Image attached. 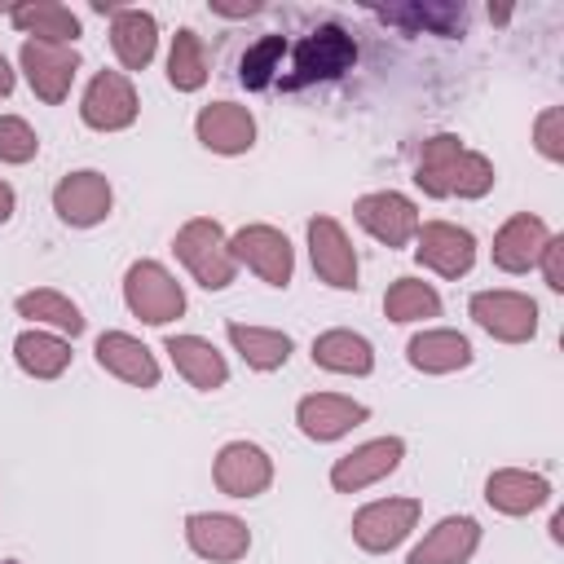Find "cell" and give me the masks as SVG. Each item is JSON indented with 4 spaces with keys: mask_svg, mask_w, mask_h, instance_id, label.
I'll use <instances>...</instances> for the list:
<instances>
[{
    "mask_svg": "<svg viewBox=\"0 0 564 564\" xmlns=\"http://www.w3.org/2000/svg\"><path fill=\"white\" fill-rule=\"evenodd\" d=\"M366 419H370V410L344 392H308L295 405V423L308 441H339Z\"/></svg>",
    "mask_w": 564,
    "mask_h": 564,
    "instance_id": "obj_17",
    "label": "cell"
},
{
    "mask_svg": "<svg viewBox=\"0 0 564 564\" xmlns=\"http://www.w3.org/2000/svg\"><path fill=\"white\" fill-rule=\"evenodd\" d=\"M97 13H110V48L123 70H145L159 48V22L150 9H115L97 4Z\"/></svg>",
    "mask_w": 564,
    "mask_h": 564,
    "instance_id": "obj_18",
    "label": "cell"
},
{
    "mask_svg": "<svg viewBox=\"0 0 564 564\" xmlns=\"http://www.w3.org/2000/svg\"><path fill=\"white\" fill-rule=\"evenodd\" d=\"M352 62H357L352 35L335 22H326L291 48V75H282V88H304V84H317V79H335Z\"/></svg>",
    "mask_w": 564,
    "mask_h": 564,
    "instance_id": "obj_3",
    "label": "cell"
},
{
    "mask_svg": "<svg viewBox=\"0 0 564 564\" xmlns=\"http://www.w3.org/2000/svg\"><path fill=\"white\" fill-rule=\"evenodd\" d=\"M414 260L441 278H463L476 264V238L449 220H423L414 234Z\"/></svg>",
    "mask_w": 564,
    "mask_h": 564,
    "instance_id": "obj_12",
    "label": "cell"
},
{
    "mask_svg": "<svg viewBox=\"0 0 564 564\" xmlns=\"http://www.w3.org/2000/svg\"><path fill=\"white\" fill-rule=\"evenodd\" d=\"M13 207H18V194H13V185H9V181H0V225L13 216Z\"/></svg>",
    "mask_w": 564,
    "mask_h": 564,
    "instance_id": "obj_37",
    "label": "cell"
},
{
    "mask_svg": "<svg viewBox=\"0 0 564 564\" xmlns=\"http://www.w3.org/2000/svg\"><path fill=\"white\" fill-rule=\"evenodd\" d=\"M401 458H405V441H401V436L366 441V445L348 449L344 458H335V467H330V485H335L339 494H361L366 485L392 476V471L401 467Z\"/></svg>",
    "mask_w": 564,
    "mask_h": 564,
    "instance_id": "obj_16",
    "label": "cell"
},
{
    "mask_svg": "<svg viewBox=\"0 0 564 564\" xmlns=\"http://www.w3.org/2000/svg\"><path fill=\"white\" fill-rule=\"evenodd\" d=\"M308 260L313 273L335 286V291H357V251L335 216H313L308 220Z\"/></svg>",
    "mask_w": 564,
    "mask_h": 564,
    "instance_id": "obj_14",
    "label": "cell"
},
{
    "mask_svg": "<svg viewBox=\"0 0 564 564\" xmlns=\"http://www.w3.org/2000/svg\"><path fill=\"white\" fill-rule=\"evenodd\" d=\"M9 22L26 35V40H48V44H70L79 40V18L57 4V0H35V4H13Z\"/></svg>",
    "mask_w": 564,
    "mask_h": 564,
    "instance_id": "obj_27",
    "label": "cell"
},
{
    "mask_svg": "<svg viewBox=\"0 0 564 564\" xmlns=\"http://www.w3.org/2000/svg\"><path fill=\"white\" fill-rule=\"evenodd\" d=\"M194 132H198V141L212 154H247L256 145V119L238 101H212V106H203L198 119H194Z\"/></svg>",
    "mask_w": 564,
    "mask_h": 564,
    "instance_id": "obj_19",
    "label": "cell"
},
{
    "mask_svg": "<svg viewBox=\"0 0 564 564\" xmlns=\"http://www.w3.org/2000/svg\"><path fill=\"white\" fill-rule=\"evenodd\" d=\"M167 84L176 93H198L207 84V48H203V35L181 26L172 35V53H167Z\"/></svg>",
    "mask_w": 564,
    "mask_h": 564,
    "instance_id": "obj_31",
    "label": "cell"
},
{
    "mask_svg": "<svg viewBox=\"0 0 564 564\" xmlns=\"http://www.w3.org/2000/svg\"><path fill=\"white\" fill-rule=\"evenodd\" d=\"M476 546H480V524L471 516H445L405 555V564H467L476 555Z\"/></svg>",
    "mask_w": 564,
    "mask_h": 564,
    "instance_id": "obj_23",
    "label": "cell"
},
{
    "mask_svg": "<svg viewBox=\"0 0 564 564\" xmlns=\"http://www.w3.org/2000/svg\"><path fill=\"white\" fill-rule=\"evenodd\" d=\"M352 216H357V225L370 234V238H379L383 247H410L414 242V234H419V207L405 198V194H397V189H375V194H361L357 203H352Z\"/></svg>",
    "mask_w": 564,
    "mask_h": 564,
    "instance_id": "obj_10",
    "label": "cell"
},
{
    "mask_svg": "<svg viewBox=\"0 0 564 564\" xmlns=\"http://www.w3.org/2000/svg\"><path fill=\"white\" fill-rule=\"evenodd\" d=\"M13 308H18V317H31L35 326H48V330L70 335V339L84 330V313H79L62 291H48V286H40V291H22Z\"/></svg>",
    "mask_w": 564,
    "mask_h": 564,
    "instance_id": "obj_30",
    "label": "cell"
},
{
    "mask_svg": "<svg viewBox=\"0 0 564 564\" xmlns=\"http://www.w3.org/2000/svg\"><path fill=\"white\" fill-rule=\"evenodd\" d=\"M286 35H264L256 40L242 62H238V84L242 88H269L273 79H282V57H286Z\"/></svg>",
    "mask_w": 564,
    "mask_h": 564,
    "instance_id": "obj_33",
    "label": "cell"
},
{
    "mask_svg": "<svg viewBox=\"0 0 564 564\" xmlns=\"http://www.w3.org/2000/svg\"><path fill=\"white\" fill-rule=\"evenodd\" d=\"M185 542L212 564H234L251 551V529L229 511H194L185 516Z\"/></svg>",
    "mask_w": 564,
    "mask_h": 564,
    "instance_id": "obj_15",
    "label": "cell"
},
{
    "mask_svg": "<svg viewBox=\"0 0 564 564\" xmlns=\"http://www.w3.org/2000/svg\"><path fill=\"white\" fill-rule=\"evenodd\" d=\"M137 110H141V101H137V88H132V79L123 70H97L88 79L84 97H79V119L88 128H97V132H123V128H132L137 123Z\"/></svg>",
    "mask_w": 564,
    "mask_h": 564,
    "instance_id": "obj_7",
    "label": "cell"
},
{
    "mask_svg": "<svg viewBox=\"0 0 564 564\" xmlns=\"http://www.w3.org/2000/svg\"><path fill=\"white\" fill-rule=\"evenodd\" d=\"M383 313L388 322H427V317H441V295L423 278H397L383 295Z\"/></svg>",
    "mask_w": 564,
    "mask_h": 564,
    "instance_id": "obj_32",
    "label": "cell"
},
{
    "mask_svg": "<svg viewBox=\"0 0 564 564\" xmlns=\"http://www.w3.org/2000/svg\"><path fill=\"white\" fill-rule=\"evenodd\" d=\"M414 185L427 198H485L494 189V163L467 150L454 132H436L419 145Z\"/></svg>",
    "mask_w": 564,
    "mask_h": 564,
    "instance_id": "obj_1",
    "label": "cell"
},
{
    "mask_svg": "<svg viewBox=\"0 0 564 564\" xmlns=\"http://www.w3.org/2000/svg\"><path fill=\"white\" fill-rule=\"evenodd\" d=\"M533 145L542 159L560 163L564 159V110L560 106H546L538 119H533Z\"/></svg>",
    "mask_w": 564,
    "mask_h": 564,
    "instance_id": "obj_35",
    "label": "cell"
},
{
    "mask_svg": "<svg viewBox=\"0 0 564 564\" xmlns=\"http://www.w3.org/2000/svg\"><path fill=\"white\" fill-rule=\"evenodd\" d=\"M18 66L31 84V93L48 106L66 101L75 75H79V53L70 44H48V40H22L18 48Z\"/></svg>",
    "mask_w": 564,
    "mask_h": 564,
    "instance_id": "obj_6",
    "label": "cell"
},
{
    "mask_svg": "<svg viewBox=\"0 0 564 564\" xmlns=\"http://www.w3.org/2000/svg\"><path fill=\"white\" fill-rule=\"evenodd\" d=\"M110 203H115V189L101 172L93 167H79V172H66L57 185H53V212L75 225V229H93L110 216Z\"/></svg>",
    "mask_w": 564,
    "mask_h": 564,
    "instance_id": "obj_11",
    "label": "cell"
},
{
    "mask_svg": "<svg viewBox=\"0 0 564 564\" xmlns=\"http://www.w3.org/2000/svg\"><path fill=\"white\" fill-rule=\"evenodd\" d=\"M93 357H97V366H101L106 375H115V379H123V383H132V388H154V383H159V361H154V352H150L137 335H128V330H101Z\"/></svg>",
    "mask_w": 564,
    "mask_h": 564,
    "instance_id": "obj_20",
    "label": "cell"
},
{
    "mask_svg": "<svg viewBox=\"0 0 564 564\" xmlns=\"http://www.w3.org/2000/svg\"><path fill=\"white\" fill-rule=\"evenodd\" d=\"M123 304L145 326H167L172 317L185 313V291L159 260H137L123 273Z\"/></svg>",
    "mask_w": 564,
    "mask_h": 564,
    "instance_id": "obj_4",
    "label": "cell"
},
{
    "mask_svg": "<svg viewBox=\"0 0 564 564\" xmlns=\"http://www.w3.org/2000/svg\"><path fill=\"white\" fill-rule=\"evenodd\" d=\"M40 150V137L26 119L0 115V163H31Z\"/></svg>",
    "mask_w": 564,
    "mask_h": 564,
    "instance_id": "obj_34",
    "label": "cell"
},
{
    "mask_svg": "<svg viewBox=\"0 0 564 564\" xmlns=\"http://www.w3.org/2000/svg\"><path fill=\"white\" fill-rule=\"evenodd\" d=\"M163 352L172 357L176 375H181L189 388H198V392H216V388H225V379H229L225 357H220V352L212 348V339H203V335H167V339H163Z\"/></svg>",
    "mask_w": 564,
    "mask_h": 564,
    "instance_id": "obj_24",
    "label": "cell"
},
{
    "mask_svg": "<svg viewBox=\"0 0 564 564\" xmlns=\"http://www.w3.org/2000/svg\"><path fill=\"white\" fill-rule=\"evenodd\" d=\"M229 251H234L238 264H247L269 286H286L291 273H295V251H291L286 234L273 229V225H242L229 238Z\"/></svg>",
    "mask_w": 564,
    "mask_h": 564,
    "instance_id": "obj_8",
    "label": "cell"
},
{
    "mask_svg": "<svg viewBox=\"0 0 564 564\" xmlns=\"http://www.w3.org/2000/svg\"><path fill=\"white\" fill-rule=\"evenodd\" d=\"M546 238H551V229H546L542 216L516 212V216L494 234V264H498L502 273H529V269L538 264Z\"/></svg>",
    "mask_w": 564,
    "mask_h": 564,
    "instance_id": "obj_21",
    "label": "cell"
},
{
    "mask_svg": "<svg viewBox=\"0 0 564 564\" xmlns=\"http://www.w3.org/2000/svg\"><path fill=\"white\" fill-rule=\"evenodd\" d=\"M212 480L229 498H260L273 485V458L256 441H229L212 463Z\"/></svg>",
    "mask_w": 564,
    "mask_h": 564,
    "instance_id": "obj_13",
    "label": "cell"
},
{
    "mask_svg": "<svg viewBox=\"0 0 564 564\" xmlns=\"http://www.w3.org/2000/svg\"><path fill=\"white\" fill-rule=\"evenodd\" d=\"M485 502L502 516H529L538 507L551 502V480L542 471H524V467H498L485 480Z\"/></svg>",
    "mask_w": 564,
    "mask_h": 564,
    "instance_id": "obj_22",
    "label": "cell"
},
{
    "mask_svg": "<svg viewBox=\"0 0 564 564\" xmlns=\"http://www.w3.org/2000/svg\"><path fill=\"white\" fill-rule=\"evenodd\" d=\"M225 335H229L234 352H238V357H242L251 370H260V375L282 370V366H286V357H291V335H286V330H273V326H247V322H229V326H225Z\"/></svg>",
    "mask_w": 564,
    "mask_h": 564,
    "instance_id": "obj_28",
    "label": "cell"
},
{
    "mask_svg": "<svg viewBox=\"0 0 564 564\" xmlns=\"http://www.w3.org/2000/svg\"><path fill=\"white\" fill-rule=\"evenodd\" d=\"M405 361H410L414 370H423V375H449V370L471 366V344H467V335L445 330V326L419 330V335L405 344Z\"/></svg>",
    "mask_w": 564,
    "mask_h": 564,
    "instance_id": "obj_25",
    "label": "cell"
},
{
    "mask_svg": "<svg viewBox=\"0 0 564 564\" xmlns=\"http://www.w3.org/2000/svg\"><path fill=\"white\" fill-rule=\"evenodd\" d=\"M313 366H322L330 375H370L375 370V348H370L366 335L335 326V330H322L313 339Z\"/></svg>",
    "mask_w": 564,
    "mask_h": 564,
    "instance_id": "obj_26",
    "label": "cell"
},
{
    "mask_svg": "<svg viewBox=\"0 0 564 564\" xmlns=\"http://www.w3.org/2000/svg\"><path fill=\"white\" fill-rule=\"evenodd\" d=\"M538 269H542V278H546L551 291H564V238L560 234L546 238V247L538 256Z\"/></svg>",
    "mask_w": 564,
    "mask_h": 564,
    "instance_id": "obj_36",
    "label": "cell"
},
{
    "mask_svg": "<svg viewBox=\"0 0 564 564\" xmlns=\"http://www.w3.org/2000/svg\"><path fill=\"white\" fill-rule=\"evenodd\" d=\"M172 251H176V260L189 269V278H194L198 286H207V291H225V286L234 282V273H238V260H234V251H229V234H225L212 216L185 220V225L176 229V238H172Z\"/></svg>",
    "mask_w": 564,
    "mask_h": 564,
    "instance_id": "obj_2",
    "label": "cell"
},
{
    "mask_svg": "<svg viewBox=\"0 0 564 564\" xmlns=\"http://www.w3.org/2000/svg\"><path fill=\"white\" fill-rule=\"evenodd\" d=\"M13 93V66H9V57L0 53V97H9Z\"/></svg>",
    "mask_w": 564,
    "mask_h": 564,
    "instance_id": "obj_38",
    "label": "cell"
},
{
    "mask_svg": "<svg viewBox=\"0 0 564 564\" xmlns=\"http://www.w3.org/2000/svg\"><path fill=\"white\" fill-rule=\"evenodd\" d=\"M13 361L31 375V379H57L66 366H70V339L57 335V330H22L13 339Z\"/></svg>",
    "mask_w": 564,
    "mask_h": 564,
    "instance_id": "obj_29",
    "label": "cell"
},
{
    "mask_svg": "<svg viewBox=\"0 0 564 564\" xmlns=\"http://www.w3.org/2000/svg\"><path fill=\"white\" fill-rule=\"evenodd\" d=\"M414 524H419V498H379L352 516V542L370 555H383L401 546Z\"/></svg>",
    "mask_w": 564,
    "mask_h": 564,
    "instance_id": "obj_9",
    "label": "cell"
},
{
    "mask_svg": "<svg viewBox=\"0 0 564 564\" xmlns=\"http://www.w3.org/2000/svg\"><path fill=\"white\" fill-rule=\"evenodd\" d=\"M471 322L498 344H529L538 335V304L524 291H476Z\"/></svg>",
    "mask_w": 564,
    "mask_h": 564,
    "instance_id": "obj_5",
    "label": "cell"
}]
</instances>
